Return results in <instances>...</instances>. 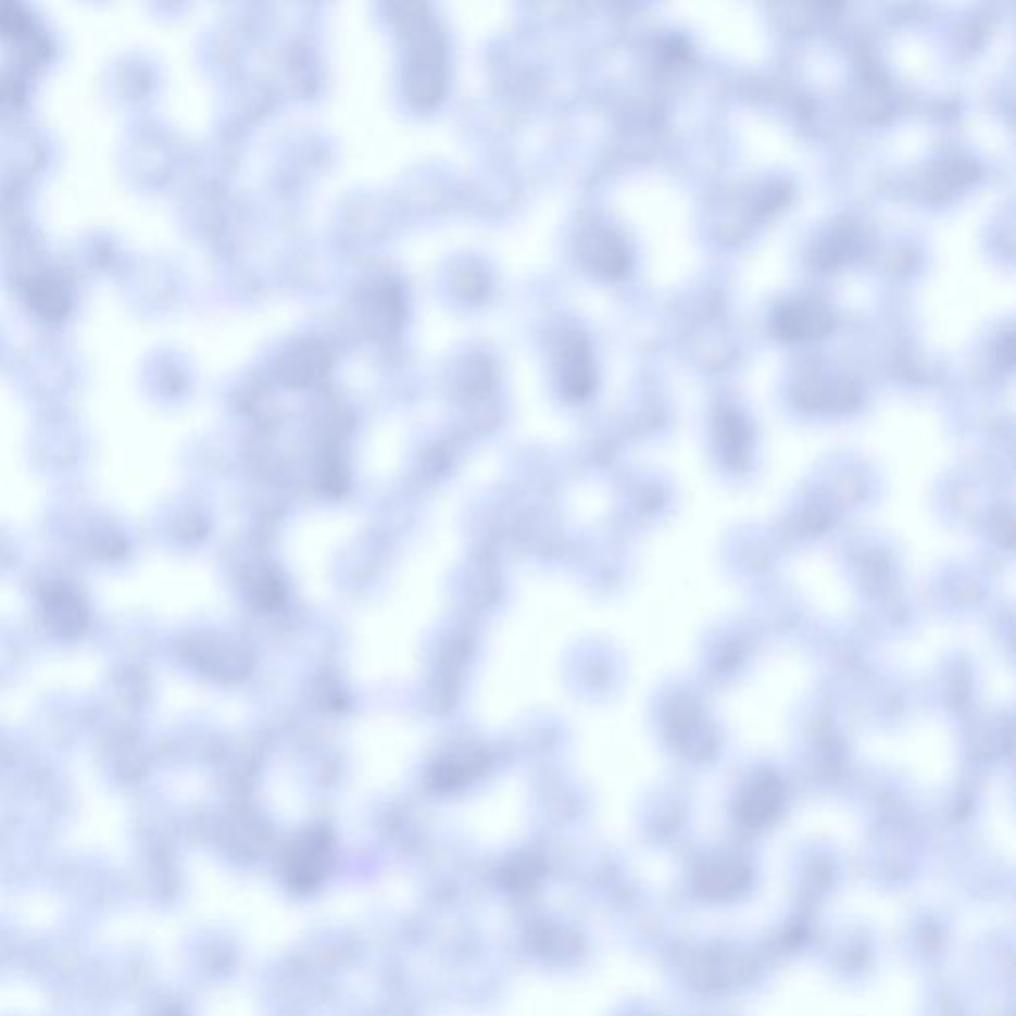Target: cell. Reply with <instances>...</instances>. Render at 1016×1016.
<instances>
[{"mask_svg":"<svg viewBox=\"0 0 1016 1016\" xmlns=\"http://www.w3.org/2000/svg\"><path fill=\"white\" fill-rule=\"evenodd\" d=\"M4 350H7V336H4V330H2V326H0V360H2Z\"/></svg>","mask_w":1016,"mask_h":1016,"instance_id":"6da1fadb","label":"cell"}]
</instances>
